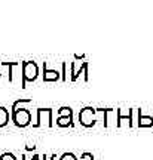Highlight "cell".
Segmentation results:
<instances>
[{"label": "cell", "instance_id": "cell-1", "mask_svg": "<svg viewBox=\"0 0 153 160\" xmlns=\"http://www.w3.org/2000/svg\"><path fill=\"white\" fill-rule=\"evenodd\" d=\"M36 76H37V65L31 61L24 64V80H34Z\"/></svg>", "mask_w": 153, "mask_h": 160}, {"label": "cell", "instance_id": "cell-3", "mask_svg": "<svg viewBox=\"0 0 153 160\" xmlns=\"http://www.w3.org/2000/svg\"><path fill=\"white\" fill-rule=\"evenodd\" d=\"M8 123V111L3 107H0V126H5Z\"/></svg>", "mask_w": 153, "mask_h": 160}, {"label": "cell", "instance_id": "cell-4", "mask_svg": "<svg viewBox=\"0 0 153 160\" xmlns=\"http://www.w3.org/2000/svg\"><path fill=\"white\" fill-rule=\"evenodd\" d=\"M62 160H74V159H73V156L71 154H66L64 157H62Z\"/></svg>", "mask_w": 153, "mask_h": 160}, {"label": "cell", "instance_id": "cell-2", "mask_svg": "<svg viewBox=\"0 0 153 160\" xmlns=\"http://www.w3.org/2000/svg\"><path fill=\"white\" fill-rule=\"evenodd\" d=\"M29 120H30V116H29V113H27V111L21 110V111L15 113V122H17V125L25 126L27 123H29Z\"/></svg>", "mask_w": 153, "mask_h": 160}]
</instances>
